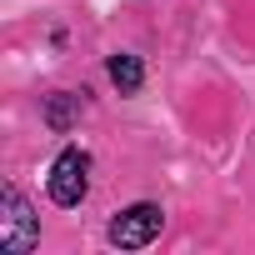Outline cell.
<instances>
[{
	"instance_id": "3",
	"label": "cell",
	"mask_w": 255,
	"mask_h": 255,
	"mask_svg": "<svg viewBox=\"0 0 255 255\" xmlns=\"http://www.w3.org/2000/svg\"><path fill=\"white\" fill-rule=\"evenodd\" d=\"M165 230V210L155 200H135V205H125L110 225H105V240L115 250H145L155 235Z\"/></svg>"
},
{
	"instance_id": "4",
	"label": "cell",
	"mask_w": 255,
	"mask_h": 255,
	"mask_svg": "<svg viewBox=\"0 0 255 255\" xmlns=\"http://www.w3.org/2000/svg\"><path fill=\"white\" fill-rule=\"evenodd\" d=\"M80 110H85V90H55L50 100H45V125L55 135H65V130H75V120H80Z\"/></svg>"
},
{
	"instance_id": "5",
	"label": "cell",
	"mask_w": 255,
	"mask_h": 255,
	"mask_svg": "<svg viewBox=\"0 0 255 255\" xmlns=\"http://www.w3.org/2000/svg\"><path fill=\"white\" fill-rule=\"evenodd\" d=\"M105 75H110V85H115L120 95H140V85H145V65H140V55H130V50L110 55V60H105Z\"/></svg>"
},
{
	"instance_id": "1",
	"label": "cell",
	"mask_w": 255,
	"mask_h": 255,
	"mask_svg": "<svg viewBox=\"0 0 255 255\" xmlns=\"http://www.w3.org/2000/svg\"><path fill=\"white\" fill-rule=\"evenodd\" d=\"M35 245H40V215L30 210V200L15 185H5L0 190V250L5 255H25Z\"/></svg>"
},
{
	"instance_id": "2",
	"label": "cell",
	"mask_w": 255,
	"mask_h": 255,
	"mask_svg": "<svg viewBox=\"0 0 255 255\" xmlns=\"http://www.w3.org/2000/svg\"><path fill=\"white\" fill-rule=\"evenodd\" d=\"M45 190L60 210H75L85 195H90V155L80 145H65L55 160H50V175H45Z\"/></svg>"
}]
</instances>
